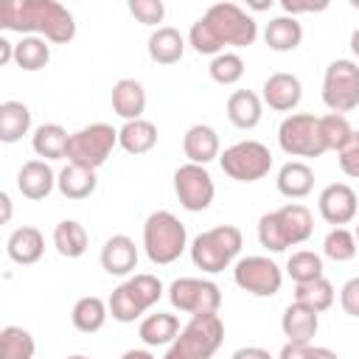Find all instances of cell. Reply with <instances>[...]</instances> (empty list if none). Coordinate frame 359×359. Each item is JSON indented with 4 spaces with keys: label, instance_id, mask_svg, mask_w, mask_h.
Masks as SVG:
<instances>
[{
    "label": "cell",
    "instance_id": "cell-52",
    "mask_svg": "<svg viewBox=\"0 0 359 359\" xmlns=\"http://www.w3.org/2000/svg\"><path fill=\"white\" fill-rule=\"evenodd\" d=\"M351 50L359 59V28H353V34H351Z\"/></svg>",
    "mask_w": 359,
    "mask_h": 359
},
{
    "label": "cell",
    "instance_id": "cell-48",
    "mask_svg": "<svg viewBox=\"0 0 359 359\" xmlns=\"http://www.w3.org/2000/svg\"><path fill=\"white\" fill-rule=\"evenodd\" d=\"M8 62H14V45L6 36H0V65H8Z\"/></svg>",
    "mask_w": 359,
    "mask_h": 359
},
{
    "label": "cell",
    "instance_id": "cell-6",
    "mask_svg": "<svg viewBox=\"0 0 359 359\" xmlns=\"http://www.w3.org/2000/svg\"><path fill=\"white\" fill-rule=\"evenodd\" d=\"M115 146H118V129H112L109 123H90L79 132H70L67 163L95 171L109 160Z\"/></svg>",
    "mask_w": 359,
    "mask_h": 359
},
{
    "label": "cell",
    "instance_id": "cell-44",
    "mask_svg": "<svg viewBox=\"0 0 359 359\" xmlns=\"http://www.w3.org/2000/svg\"><path fill=\"white\" fill-rule=\"evenodd\" d=\"M339 306L348 317H359V278H351L339 289Z\"/></svg>",
    "mask_w": 359,
    "mask_h": 359
},
{
    "label": "cell",
    "instance_id": "cell-54",
    "mask_svg": "<svg viewBox=\"0 0 359 359\" xmlns=\"http://www.w3.org/2000/svg\"><path fill=\"white\" fill-rule=\"evenodd\" d=\"M353 236H356V247H359V224H356V233Z\"/></svg>",
    "mask_w": 359,
    "mask_h": 359
},
{
    "label": "cell",
    "instance_id": "cell-16",
    "mask_svg": "<svg viewBox=\"0 0 359 359\" xmlns=\"http://www.w3.org/2000/svg\"><path fill=\"white\" fill-rule=\"evenodd\" d=\"M182 151H185L188 163H196V165H208L210 160H219L222 143H219L216 129L208 123L188 126V132L182 135Z\"/></svg>",
    "mask_w": 359,
    "mask_h": 359
},
{
    "label": "cell",
    "instance_id": "cell-21",
    "mask_svg": "<svg viewBox=\"0 0 359 359\" xmlns=\"http://www.w3.org/2000/svg\"><path fill=\"white\" fill-rule=\"evenodd\" d=\"M112 109L123 121H137L146 109V90L137 79H121L112 87Z\"/></svg>",
    "mask_w": 359,
    "mask_h": 359
},
{
    "label": "cell",
    "instance_id": "cell-22",
    "mask_svg": "<svg viewBox=\"0 0 359 359\" xmlns=\"http://www.w3.org/2000/svg\"><path fill=\"white\" fill-rule=\"evenodd\" d=\"M275 182H278V191H280L283 196H289V199H303V196H309L311 188H314V171H311V165L303 163V160H289V163L280 165Z\"/></svg>",
    "mask_w": 359,
    "mask_h": 359
},
{
    "label": "cell",
    "instance_id": "cell-23",
    "mask_svg": "<svg viewBox=\"0 0 359 359\" xmlns=\"http://www.w3.org/2000/svg\"><path fill=\"white\" fill-rule=\"evenodd\" d=\"M146 48H149L151 62H157V65H177L182 59V53H185V39H182V34L177 28L160 25L157 31H151Z\"/></svg>",
    "mask_w": 359,
    "mask_h": 359
},
{
    "label": "cell",
    "instance_id": "cell-30",
    "mask_svg": "<svg viewBox=\"0 0 359 359\" xmlns=\"http://www.w3.org/2000/svg\"><path fill=\"white\" fill-rule=\"evenodd\" d=\"M90 236L84 230V224H79L76 219H65L53 227V247L62 258H81L87 252Z\"/></svg>",
    "mask_w": 359,
    "mask_h": 359
},
{
    "label": "cell",
    "instance_id": "cell-5",
    "mask_svg": "<svg viewBox=\"0 0 359 359\" xmlns=\"http://www.w3.org/2000/svg\"><path fill=\"white\" fill-rule=\"evenodd\" d=\"M224 342V323L219 314H196L168 345L163 359H213Z\"/></svg>",
    "mask_w": 359,
    "mask_h": 359
},
{
    "label": "cell",
    "instance_id": "cell-8",
    "mask_svg": "<svg viewBox=\"0 0 359 359\" xmlns=\"http://www.w3.org/2000/svg\"><path fill=\"white\" fill-rule=\"evenodd\" d=\"M219 165L236 182H255L269 174L272 154L261 140H238L219 154Z\"/></svg>",
    "mask_w": 359,
    "mask_h": 359
},
{
    "label": "cell",
    "instance_id": "cell-17",
    "mask_svg": "<svg viewBox=\"0 0 359 359\" xmlns=\"http://www.w3.org/2000/svg\"><path fill=\"white\" fill-rule=\"evenodd\" d=\"M101 266L107 275H129L135 266H137V247L129 236L118 233V236H109L101 247Z\"/></svg>",
    "mask_w": 359,
    "mask_h": 359
},
{
    "label": "cell",
    "instance_id": "cell-27",
    "mask_svg": "<svg viewBox=\"0 0 359 359\" xmlns=\"http://www.w3.org/2000/svg\"><path fill=\"white\" fill-rule=\"evenodd\" d=\"M180 320L168 311H157V314H149L140 320V339L149 345V348H157V345H171L177 337H180Z\"/></svg>",
    "mask_w": 359,
    "mask_h": 359
},
{
    "label": "cell",
    "instance_id": "cell-25",
    "mask_svg": "<svg viewBox=\"0 0 359 359\" xmlns=\"http://www.w3.org/2000/svg\"><path fill=\"white\" fill-rule=\"evenodd\" d=\"M118 146L129 154H146L157 146V126L146 118H137V121H126L121 129H118Z\"/></svg>",
    "mask_w": 359,
    "mask_h": 359
},
{
    "label": "cell",
    "instance_id": "cell-26",
    "mask_svg": "<svg viewBox=\"0 0 359 359\" xmlns=\"http://www.w3.org/2000/svg\"><path fill=\"white\" fill-rule=\"evenodd\" d=\"M95 185H98V180H95V171L93 168H81V165L67 163L56 174V188L67 199H87V196L95 194Z\"/></svg>",
    "mask_w": 359,
    "mask_h": 359
},
{
    "label": "cell",
    "instance_id": "cell-35",
    "mask_svg": "<svg viewBox=\"0 0 359 359\" xmlns=\"http://www.w3.org/2000/svg\"><path fill=\"white\" fill-rule=\"evenodd\" d=\"M36 342L22 325H6L0 331V359H34Z\"/></svg>",
    "mask_w": 359,
    "mask_h": 359
},
{
    "label": "cell",
    "instance_id": "cell-12",
    "mask_svg": "<svg viewBox=\"0 0 359 359\" xmlns=\"http://www.w3.org/2000/svg\"><path fill=\"white\" fill-rule=\"evenodd\" d=\"M233 280L238 289L255 294V297H272L280 292L283 272L280 266L266 255H247L238 258L233 266Z\"/></svg>",
    "mask_w": 359,
    "mask_h": 359
},
{
    "label": "cell",
    "instance_id": "cell-50",
    "mask_svg": "<svg viewBox=\"0 0 359 359\" xmlns=\"http://www.w3.org/2000/svg\"><path fill=\"white\" fill-rule=\"evenodd\" d=\"M309 359H339V356H337L331 348H311Z\"/></svg>",
    "mask_w": 359,
    "mask_h": 359
},
{
    "label": "cell",
    "instance_id": "cell-15",
    "mask_svg": "<svg viewBox=\"0 0 359 359\" xmlns=\"http://www.w3.org/2000/svg\"><path fill=\"white\" fill-rule=\"evenodd\" d=\"M303 98V84L294 73H272L264 81V104L275 112H289L300 104Z\"/></svg>",
    "mask_w": 359,
    "mask_h": 359
},
{
    "label": "cell",
    "instance_id": "cell-28",
    "mask_svg": "<svg viewBox=\"0 0 359 359\" xmlns=\"http://www.w3.org/2000/svg\"><path fill=\"white\" fill-rule=\"evenodd\" d=\"M264 42H266L272 50H278V53L294 50V48L303 42V25H300L294 17H289V14L275 17V20H269L266 28H264Z\"/></svg>",
    "mask_w": 359,
    "mask_h": 359
},
{
    "label": "cell",
    "instance_id": "cell-20",
    "mask_svg": "<svg viewBox=\"0 0 359 359\" xmlns=\"http://www.w3.org/2000/svg\"><path fill=\"white\" fill-rule=\"evenodd\" d=\"M6 252H8V258L14 264H22V266L36 264L42 258V252H45V236H42V230L34 227V224L17 227L8 236V241H6Z\"/></svg>",
    "mask_w": 359,
    "mask_h": 359
},
{
    "label": "cell",
    "instance_id": "cell-11",
    "mask_svg": "<svg viewBox=\"0 0 359 359\" xmlns=\"http://www.w3.org/2000/svg\"><path fill=\"white\" fill-rule=\"evenodd\" d=\"M168 300L174 309L196 317V314H216L222 306V289L208 278H177L168 286Z\"/></svg>",
    "mask_w": 359,
    "mask_h": 359
},
{
    "label": "cell",
    "instance_id": "cell-14",
    "mask_svg": "<svg viewBox=\"0 0 359 359\" xmlns=\"http://www.w3.org/2000/svg\"><path fill=\"white\" fill-rule=\"evenodd\" d=\"M356 191L348 185V182H331L320 191V199H317V208H320V216L334 224V227H342L348 222L356 219Z\"/></svg>",
    "mask_w": 359,
    "mask_h": 359
},
{
    "label": "cell",
    "instance_id": "cell-41",
    "mask_svg": "<svg viewBox=\"0 0 359 359\" xmlns=\"http://www.w3.org/2000/svg\"><path fill=\"white\" fill-rule=\"evenodd\" d=\"M129 286V292L137 297V303L143 309H151L160 297H163V283L157 275H149V272H140V275H132L129 280H123Z\"/></svg>",
    "mask_w": 359,
    "mask_h": 359
},
{
    "label": "cell",
    "instance_id": "cell-53",
    "mask_svg": "<svg viewBox=\"0 0 359 359\" xmlns=\"http://www.w3.org/2000/svg\"><path fill=\"white\" fill-rule=\"evenodd\" d=\"M67 359H90V356H84V353H73V356H67Z\"/></svg>",
    "mask_w": 359,
    "mask_h": 359
},
{
    "label": "cell",
    "instance_id": "cell-32",
    "mask_svg": "<svg viewBox=\"0 0 359 359\" xmlns=\"http://www.w3.org/2000/svg\"><path fill=\"white\" fill-rule=\"evenodd\" d=\"M31 129V109L22 101H3L0 104V140L17 143Z\"/></svg>",
    "mask_w": 359,
    "mask_h": 359
},
{
    "label": "cell",
    "instance_id": "cell-42",
    "mask_svg": "<svg viewBox=\"0 0 359 359\" xmlns=\"http://www.w3.org/2000/svg\"><path fill=\"white\" fill-rule=\"evenodd\" d=\"M129 14L143 25H157L165 17L163 0H129Z\"/></svg>",
    "mask_w": 359,
    "mask_h": 359
},
{
    "label": "cell",
    "instance_id": "cell-9",
    "mask_svg": "<svg viewBox=\"0 0 359 359\" xmlns=\"http://www.w3.org/2000/svg\"><path fill=\"white\" fill-rule=\"evenodd\" d=\"M323 104L345 115L359 107V65L353 59H334L323 76Z\"/></svg>",
    "mask_w": 359,
    "mask_h": 359
},
{
    "label": "cell",
    "instance_id": "cell-3",
    "mask_svg": "<svg viewBox=\"0 0 359 359\" xmlns=\"http://www.w3.org/2000/svg\"><path fill=\"white\" fill-rule=\"evenodd\" d=\"M143 247H146V255L151 264H157V266L174 264L188 247L185 224L171 210L149 213V219L143 224Z\"/></svg>",
    "mask_w": 359,
    "mask_h": 359
},
{
    "label": "cell",
    "instance_id": "cell-1",
    "mask_svg": "<svg viewBox=\"0 0 359 359\" xmlns=\"http://www.w3.org/2000/svg\"><path fill=\"white\" fill-rule=\"evenodd\" d=\"M0 28L42 36L53 45H67L76 36L73 14L56 0H8L0 6Z\"/></svg>",
    "mask_w": 359,
    "mask_h": 359
},
{
    "label": "cell",
    "instance_id": "cell-37",
    "mask_svg": "<svg viewBox=\"0 0 359 359\" xmlns=\"http://www.w3.org/2000/svg\"><path fill=\"white\" fill-rule=\"evenodd\" d=\"M286 275L294 280V283H309V280H317L323 278V258L311 250H297L289 255L286 261Z\"/></svg>",
    "mask_w": 359,
    "mask_h": 359
},
{
    "label": "cell",
    "instance_id": "cell-40",
    "mask_svg": "<svg viewBox=\"0 0 359 359\" xmlns=\"http://www.w3.org/2000/svg\"><path fill=\"white\" fill-rule=\"evenodd\" d=\"M208 73H210V79H213L216 84H236V81H241V76H244V59H241L238 53L224 50V53H219V56L210 59Z\"/></svg>",
    "mask_w": 359,
    "mask_h": 359
},
{
    "label": "cell",
    "instance_id": "cell-39",
    "mask_svg": "<svg viewBox=\"0 0 359 359\" xmlns=\"http://www.w3.org/2000/svg\"><path fill=\"white\" fill-rule=\"evenodd\" d=\"M323 252H325V258H331V261H337V264L351 261V258L359 252L356 236H353L348 227H334V230L325 236V241H323Z\"/></svg>",
    "mask_w": 359,
    "mask_h": 359
},
{
    "label": "cell",
    "instance_id": "cell-31",
    "mask_svg": "<svg viewBox=\"0 0 359 359\" xmlns=\"http://www.w3.org/2000/svg\"><path fill=\"white\" fill-rule=\"evenodd\" d=\"M67 140H70V135H67L65 126H59V123H42V126L34 129L31 146L45 160H62V157H67Z\"/></svg>",
    "mask_w": 359,
    "mask_h": 359
},
{
    "label": "cell",
    "instance_id": "cell-45",
    "mask_svg": "<svg viewBox=\"0 0 359 359\" xmlns=\"http://www.w3.org/2000/svg\"><path fill=\"white\" fill-rule=\"evenodd\" d=\"M311 353V345H294V342H286L278 353V359H309Z\"/></svg>",
    "mask_w": 359,
    "mask_h": 359
},
{
    "label": "cell",
    "instance_id": "cell-33",
    "mask_svg": "<svg viewBox=\"0 0 359 359\" xmlns=\"http://www.w3.org/2000/svg\"><path fill=\"white\" fill-rule=\"evenodd\" d=\"M334 283L328 278H317V280H309V283H294V303L323 314L334 306Z\"/></svg>",
    "mask_w": 359,
    "mask_h": 359
},
{
    "label": "cell",
    "instance_id": "cell-46",
    "mask_svg": "<svg viewBox=\"0 0 359 359\" xmlns=\"http://www.w3.org/2000/svg\"><path fill=\"white\" fill-rule=\"evenodd\" d=\"M230 359H272V353L266 348H258V345H244V348L233 351Z\"/></svg>",
    "mask_w": 359,
    "mask_h": 359
},
{
    "label": "cell",
    "instance_id": "cell-38",
    "mask_svg": "<svg viewBox=\"0 0 359 359\" xmlns=\"http://www.w3.org/2000/svg\"><path fill=\"white\" fill-rule=\"evenodd\" d=\"M107 306H109L112 320H118V323H135V320L146 311V309L137 303V297L129 292V286H126V283H121V286H115V289H112V294H109Z\"/></svg>",
    "mask_w": 359,
    "mask_h": 359
},
{
    "label": "cell",
    "instance_id": "cell-2",
    "mask_svg": "<svg viewBox=\"0 0 359 359\" xmlns=\"http://www.w3.org/2000/svg\"><path fill=\"white\" fill-rule=\"evenodd\" d=\"M314 233V216L306 205L289 202L258 219V241L269 252H283L286 247L309 241Z\"/></svg>",
    "mask_w": 359,
    "mask_h": 359
},
{
    "label": "cell",
    "instance_id": "cell-13",
    "mask_svg": "<svg viewBox=\"0 0 359 359\" xmlns=\"http://www.w3.org/2000/svg\"><path fill=\"white\" fill-rule=\"evenodd\" d=\"M174 194L185 210L199 213V210L210 208V202L216 196V185H213V177L205 165L185 163L174 171Z\"/></svg>",
    "mask_w": 359,
    "mask_h": 359
},
{
    "label": "cell",
    "instance_id": "cell-7",
    "mask_svg": "<svg viewBox=\"0 0 359 359\" xmlns=\"http://www.w3.org/2000/svg\"><path fill=\"white\" fill-rule=\"evenodd\" d=\"M202 17L210 25V31L216 34L222 48H227V45L247 48L258 36V22L236 3H213Z\"/></svg>",
    "mask_w": 359,
    "mask_h": 359
},
{
    "label": "cell",
    "instance_id": "cell-24",
    "mask_svg": "<svg viewBox=\"0 0 359 359\" xmlns=\"http://www.w3.org/2000/svg\"><path fill=\"white\" fill-rule=\"evenodd\" d=\"M261 115H264V107H261V98L252 90H236V93H230V98H227V118H230L233 126H238V129H255L261 123Z\"/></svg>",
    "mask_w": 359,
    "mask_h": 359
},
{
    "label": "cell",
    "instance_id": "cell-47",
    "mask_svg": "<svg viewBox=\"0 0 359 359\" xmlns=\"http://www.w3.org/2000/svg\"><path fill=\"white\" fill-rule=\"evenodd\" d=\"M280 6H283V11H286L289 17H294V14H300V11H323V8H325V3H294V0H283Z\"/></svg>",
    "mask_w": 359,
    "mask_h": 359
},
{
    "label": "cell",
    "instance_id": "cell-51",
    "mask_svg": "<svg viewBox=\"0 0 359 359\" xmlns=\"http://www.w3.org/2000/svg\"><path fill=\"white\" fill-rule=\"evenodd\" d=\"M121 359H154L149 351H143V348H132V351H126Z\"/></svg>",
    "mask_w": 359,
    "mask_h": 359
},
{
    "label": "cell",
    "instance_id": "cell-36",
    "mask_svg": "<svg viewBox=\"0 0 359 359\" xmlns=\"http://www.w3.org/2000/svg\"><path fill=\"white\" fill-rule=\"evenodd\" d=\"M351 135H353V129H351V123H348L345 115L328 112V115L320 118V137H323L325 151H337L339 154L345 149V143L351 140Z\"/></svg>",
    "mask_w": 359,
    "mask_h": 359
},
{
    "label": "cell",
    "instance_id": "cell-34",
    "mask_svg": "<svg viewBox=\"0 0 359 359\" xmlns=\"http://www.w3.org/2000/svg\"><path fill=\"white\" fill-rule=\"evenodd\" d=\"M50 62V45L48 39L42 36H22L17 45H14V65L34 73V70H42L48 67Z\"/></svg>",
    "mask_w": 359,
    "mask_h": 359
},
{
    "label": "cell",
    "instance_id": "cell-43",
    "mask_svg": "<svg viewBox=\"0 0 359 359\" xmlns=\"http://www.w3.org/2000/svg\"><path fill=\"white\" fill-rule=\"evenodd\" d=\"M337 157H339V168H342V174L359 180V132L351 135V140L345 143V149H342Z\"/></svg>",
    "mask_w": 359,
    "mask_h": 359
},
{
    "label": "cell",
    "instance_id": "cell-18",
    "mask_svg": "<svg viewBox=\"0 0 359 359\" xmlns=\"http://www.w3.org/2000/svg\"><path fill=\"white\" fill-rule=\"evenodd\" d=\"M280 328H283V337L294 345H311L317 328H320V314L300 306V303H289L283 309V317H280Z\"/></svg>",
    "mask_w": 359,
    "mask_h": 359
},
{
    "label": "cell",
    "instance_id": "cell-49",
    "mask_svg": "<svg viewBox=\"0 0 359 359\" xmlns=\"http://www.w3.org/2000/svg\"><path fill=\"white\" fill-rule=\"evenodd\" d=\"M0 208H3V219H0V222H3V224L11 222V196H8L6 191L0 194Z\"/></svg>",
    "mask_w": 359,
    "mask_h": 359
},
{
    "label": "cell",
    "instance_id": "cell-29",
    "mask_svg": "<svg viewBox=\"0 0 359 359\" xmlns=\"http://www.w3.org/2000/svg\"><path fill=\"white\" fill-rule=\"evenodd\" d=\"M107 317H109V306L101 297H95V294L79 297L76 306H73V311H70V320H73L76 331H81V334L101 331L104 323H107Z\"/></svg>",
    "mask_w": 359,
    "mask_h": 359
},
{
    "label": "cell",
    "instance_id": "cell-4",
    "mask_svg": "<svg viewBox=\"0 0 359 359\" xmlns=\"http://www.w3.org/2000/svg\"><path fill=\"white\" fill-rule=\"evenodd\" d=\"M241 244L244 238L236 224H216L191 241V261L196 269L213 275V272L227 269L238 258Z\"/></svg>",
    "mask_w": 359,
    "mask_h": 359
},
{
    "label": "cell",
    "instance_id": "cell-19",
    "mask_svg": "<svg viewBox=\"0 0 359 359\" xmlns=\"http://www.w3.org/2000/svg\"><path fill=\"white\" fill-rule=\"evenodd\" d=\"M17 188L25 199H45L56 188V174L48 165V160H28L17 171Z\"/></svg>",
    "mask_w": 359,
    "mask_h": 359
},
{
    "label": "cell",
    "instance_id": "cell-10",
    "mask_svg": "<svg viewBox=\"0 0 359 359\" xmlns=\"http://www.w3.org/2000/svg\"><path fill=\"white\" fill-rule=\"evenodd\" d=\"M278 143L292 157H320L325 154L323 137H320V118L309 112H292L278 126Z\"/></svg>",
    "mask_w": 359,
    "mask_h": 359
}]
</instances>
